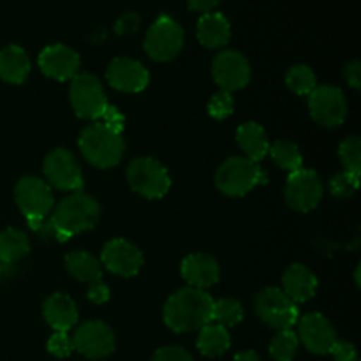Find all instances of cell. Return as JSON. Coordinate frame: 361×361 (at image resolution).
<instances>
[{"label":"cell","instance_id":"obj_8","mask_svg":"<svg viewBox=\"0 0 361 361\" xmlns=\"http://www.w3.org/2000/svg\"><path fill=\"white\" fill-rule=\"evenodd\" d=\"M183 28L169 16H159L145 39V51L155 62H169L183 48Z\"/></svg>","mask_w":361,"mask_h":361},{"label":"cell","instance_id":"obj_1","mask_svg":"<svg viewBox=\"0 0 361 361\" xmlns=\"http://www.w3.org/2000/svg\"><path fill=\"white\" fill-rule=\"evenodd\" d=\"M99 215H101V207L97 201L88 194L78 190V192L63 197L53 208L51 217L48 222H44L39 233H42L44 238L51 236L59 242H67L74 235H80V233L94 228L99 221Z\"/></svg>","mask_w":361,"mask_h":361},{"label":"cell","instance_id":"obj_2","mask_svg":"<svg viewBox=\"0 0 361 361\" xmlns=\"http://www.w3.org/2000/svg\"><path fill=\"white\" fill-rule=\"evenodd\" d=\"M214 321V298L203 289L183 288L164 305V323L175 334L201 330Z\"/></svg>","mask_w":361,"mask_h":361},{"label":"cell","instance_id":"obj_28","mask_svg":"<svg viewBox=\"0 0 361 361\" xmlns=\"http://www.w3.org/2000/svg\"><path fill=\"white\" fill-rule=\"evenodd\" d=\"M268 154L271 155L274 162H277L279 168L286 169V171H289V173L296 171V169L302 168V164H303L300 148L296 147L295 143H291V141H286V140L275 141L274 145H270V150H268Z\"/></svg>","mask_w":361,"mask_h":361},{"label":"cell","instance_id":"obj_36","mask_svg":"<svg viewBox=\"0 0 361 361\" xmlns=\"http://www.w3.org/2000/svg\"><path fill=\"white\" fill-rule=\"evenodd\" d=\"M152 361H194L192 356L178 345H166L155 351Z\"/></svg>","mask_w":361,"mask_h":361},{"label":"cell","instance_id":"obj_21","mask_svg":"<svg viewBox=\"0 0 361 361\" xmlns=\"http://www.w3.org/2000/svg\"><path fill=\"white\" fill-rule=\"evenodd\" d=\"M282 291L295 303H303L316 295L317 279L303 264H291L282 275Z\"/></svg>","mask_w":361,"mask_h":361},{"label":"cell","instance_id":"obj_38","mask_svg":"<svg viewBox=\"0 0 361 361\" xmlns=\"http://www.w3.org/2000/svg\"><path fill=\"white\" fill-rule=\"evenodd\" d=\"M88 300L97 305H102L109 300V288L102 282V279L99 281H94L88 284Z\"/></svg>","mask_w":361,"mask_h":361},{"label":"cell","instance_id":"obj_13","mask_svg":"<svg viewBox=\"0 0 361 361\" xmlns=\"http://www.w3.org/2000/svg\"><path fill=\"white\" fill-rule=\"evenodd\" d=\"M71 341L76 351L92 360L104 358L115 351V335L102 321H87L80 324Z\"/></svg>","mask_w":361,"mask_h":361},{"label":"cell","instance_id":"obj_7","mask_svg":"<svg viewBox=\"0 0 361 361\" xmlns=\"http://www.w3.org/2000/svg\"><path fill=\"white\" fill-rule=\"evenodd\" d=\"M71 106L83 120H97L108 108L104 88L101 81L90 73H80L73 78L69 88Z\"/></svg>","mask_w":361,"mask_h":361},{"label":"cell","instance_id":"obj_5","mask_svg":"<svg viewBox=\"0 0 361 361\" xmlns=\"http://www.w3.org/2000/svg\"><path fill=\"white\" fill-rule=\"evenodd\" d=\"M127 182L130 189L148 200H159L168 194L171 178L159 161L150 157H140L127 168Z\"/></svg>","mask_w":361,"mask_h":361},{"label":"cell","instance_id":"obj_19","mask_svg":"<svg viewBox=\"0 0 361 361\" xmlns=\"http://www.w3.org/2000/svg\"><path fill=\"white\" fill-rule=\"evenodd\" d=\"M180 271H182L183 281L189 284V288L203 289V291L210 286L217 284L219 279H221V268H219L217 261L203 252L187 256L182 261Z\"/></svg>","mask_w":361,"mask_h":361},{"label":"cell","instance_id":"obj_9","mask_svg":"<svg viewBox=\"0 0 361 361\" xmlns=\"http://www.w3.org/2000/svg\"><path fill=\"white\" fill-rule=\"evenodd\" d=\"M286 203L296 212H310L319 204L323 197V183L319 175L312 169L300 168L289 173L286 182Z\"/></svg>","mask_w":361,"mask_h":361},{"label":"cell","instance_id":"obj_31","mask_svg":"<svg viewBox=\"0 0 361 361\" xmlns=\"http://www.w3.org/2000/svg\"><path fill=\"white\" fill-rule=\"evenodd\" d=\"M214 321L224 328L240 324L243 321L242 303L233 298H221L214 302Z\"/></svg>","mask_w":361,"mask_h":361},{"label":"cell","instance_id":"obj_17","mask_svg":"<svg viewBox=\"0 0 361 361\" xmlns=\"http://www.w3.org/2000/svg\"><path fill=\"white\" fill-rule=\"evenodd\" d=\"M106 78L115 90L127 92V94H137V92L145 90L148 80H150L147 67L137 60L127 59V56L113 60L108 67Z\"/></svg>","mask_w":361,"mask_h":361},{"label":"cell","instance_id":"obj_40","mask_svg":"<svg viewBox=\"0 0 361 361\" xmlns=\"http://www.w3.org/2000/svg\"><path fill=\"white\" fill-rule=\"evenodd\" d=\"M101 118L104 120V122H102V123H104V126H108L109 129L116 130V133H122V129H123V116H122V113L118 111V109L113 108V106L108 104V108H106V111L102 113Z\"/></svg>","mask_w":361,"mask_h":361},{"label":"cell","instance_id":"obj_10","mask_svg":"<svg viewBox=\"0 0 361 361\" xmlns=\"http://www.w3.org/2000/svg\"><path fill=\"white\" fill-rule=\"evenodd\" d=\"M309 109L319 126L337 127L348 115V101L344 92L331 85H319L309 95Z\"/></svg>","mask_w":361,"mask_h":361},{"label":"cell","instance_id":"obj_12","mask_svg":"<svg viewBox=\"0 0 361 361\" xmlns=\"http://www.w3.org/2000/svg\"><path fill=\"white\" fill-rule=\"evenodd\" d=\"M14 200L25 219H44L53 210V194L37 176H23L16 183Z\"/></svg>","mask_w":361,"mask_h":361},{"label":"cell","instance_id":"obj_26","mask_svg":"<svg viewBox=\"0 0 361 361\" xmlns=\"http://www.w3.org/2000/svg\"><path fill=\"white\" fill-rule=\"evenodd\" d=\"M28 252L30 242L23 231L13 228L0 231V264L4 268L23 259Z\"/></svg>","mask_w":361,"mask_h":361},{"label":"cell","instance_id":"obj_34","mask_svg":"<svg viewBox=\"0 0 361 361\" xmlns=\"http://www.w3.org/2000/svg\"><path fill=\"white\" fill-rule=\"evenodd\" d=\"M235 109V101H233L231 94L229 92H217L214 97L210 99V104H208V113H210L212 118L215 120H224Z\"/></svg>","mask_w":361,"mask_h":361},{"label":"cell","instance_id":"obj_16","mask_svg":"<svg viewBox=\"0 0 361 361\" xmlns=\"http://www.w3.org/2000/svg\"><path fill=\"white\" fill-rule=\"evenodd\" d=\"M298 341L314 355H328L337 341L334 326L323 314H307L298 321Z\"/></svg>","mask_w":361,"mask_h":361},{"label":"cell","instance_id":"obj_14","mask_svg":"<svg viewBox=\"0 0 361 361\" xmlns=\"http://www.w3.org/2000/svg\"><path fill=\"white\" fill-rule=\"evenodd\" d=\"M215 83L224 92H235L249 85L250 81V63L245 56L235 49H228L215 56L212 63Z\"/></svg>","mask_w":361,"mask_h":361},{"label":"cell","instance_id":"obj_15","mask_svg":"<svg viewBox=\"0 0 361 361\" xmlns=\"http://www.w3.org/2000/svg\"><path fill=\"white\" fill-rule=\"evenodd\" d=\"M101 264L120 277H134L143 267V254L123 238H115L102 247Z\"/></svg>","mask_w":361,"mask_h":361},{"label":"cell","instance_id":"obj_25","mask_svg":"<svg viewBox=\"0 0 361 361\" xmlns=\"http://www.w3.org/2000/svg\"><path fill=\"white\" fill-rule=\"evenodd\" d=\"M229 345H231V337H229L228 328L221 324H207L200 330L197 349L207 358H219L228 351Z\"/></svg>","mask_w":361,"mask_h":361},{"label":"cell","instance_id":"obj_33","mask_svg":"<svg viewBox=\"0 0 361 361\" xmlns=\"http://www.w3.org/2000/svg\"><path fill=\"white\" fill-rule=\"evenodd\" d=\"M360 187V175L342 171L330 180V190L337 197H351Z\"/></svg>","mask_w":361,"mask_h":361},{"label":"cell","instance_id":"obj_24","mask_svg":"<svg viewBox=\"0 0 361 361\" xmlns=\"http://www.w3.org/2000/svg\"><path fill=\"white\" fill-rule=\"evenodd\" d=\"M236 141L245 157L254 162H259L261 159L267 157L268 150H270L267 130L256 122H247L240 126L236 130Z\"/></svg>","mask_w":361,"mask_h":361},{"label":"cell","instance_id":"obj_32","mask_svg":"<svg viewBox=\"0 0 361 361\" xmlns=\"http://www.w3.org/2000/svg\"><path fill=\"white\" fill-rule=\"evenodd\" d=\"M338 157L345 171L361 175V140L360 136H349L338 147Z\"/></svg>","mask_w":361,"mask_h":361},{"label":"cell","instance_id":"obj_20","mask_svg":"<svg viewBox=\"0 0 361 361\" xmlns=\"http://www.w3.org/2000/svg\"><path fill=\"white\" fill-rule=\"evenodd\" d=\"M42 316L53 330L67 334L78 323L76 303L73 302L71 296L63 295V293H55L46 298L44 305H42Z\"/></svg>","mask_w":361,"mask_h":361},{"label":"cell","instance_id":"obj_41","mask_svg":"<svg viewBox=\"0 0 361 361\" xmlns=\"http://www.w3.org/2000/svg\"><path fill=\"white\" fill-rule=\"evenodd\" d=\"M344 76L348 80L349 87H353L355 90H360L361 88V63L360 60H353L345 66Z\"/></svg>","mask_w":361,"mask_h":361},{"label":"cell","instance_id":"obj_4","mask_svg":"<svg viewBox=\"0 0 361 361\" xmlns=\"http://www.w3.org/2000/svg\"><path fill=\"white\" fill-rule=\"evenodd\" d=\"M259 183H267V175L261 171L257 162L247 157L228 159L215 175L217 189L231 197L245 196Z\"/></svg>","mask_w":361,"mask_h":361},{"label":"cell","instance_id":"obj_43","mask_svg":"<svg viewBox=\"0 0 361 361\" xmlns=\"http://www.w3.org/2000/svg\"><path fill=\"white\" fill-rule=\"evenodd\" d=\"M233 361H261V360L254 351H242L235 356V360Z\"/></svg>","mask_w":361,"mask_h":361},{"label":"cell","instance_id":"obj_35","mask_svg":"<svg viewBox=\"0 0 361 361\" xmlns=\"http://www.w3.org/2000/svg\"><path fill=\"white\" fill-rule=\"evenodd\" d=\"M74 351L73 341L66 331H55L48 341V353L53 355L55 358H69L71 353Z\"/></svg>","mask_w":361,"mask_h":361},{"label":"cell","instance_id":"obj_18","mask_svg":"<svg viewBox=\"0 0 361 361\" xmlns=\"http://www.w3.org/2000/svg\"><path fill=\"white\" fill-rule=\"evenodd\" d=\"M42 74L56 81L73 80L80 69V55L66 44L48 46L39 55Z\"/></svg>","mask_w":361,"mask_h":361},{"label":"cell","instance_id":"obj_27","mask_svg":"<svg viewBox=\"0 0 361 361\" xmlns=\"http://www.w3.org/2000/svg\"><path fill=\"white\" fill-rule=\"evenodd\" d=\"M66 268L76 281L94 282L102 279V264L97 257L85 250H76L66 256Z\"/></svg>","mask_w":361,"mask_h":361},{"label":"cell","instance_id":"obj_23","mask_svg":"<svg viewBox=\"0 0 361 361\" xmlns=\"http://www.w3.org/2000/svg\"><path fill=\"white\" fill-rule=\"evenodd\" d=\"M30 73V59L23 48L11 44L0 49V80L9 85H21Z\"/></svg>","mask_w":361,"mask_h":361},{"label":"cell","instance_id":"obj_6","mask_svg":"<svg viewBox=\"0 0 361 361\" xmlns=\"http://www.w3.org/2000/svg\"><path fill=\"white\" fill-rule=\"evenodd\" d=\"M254 307L264 324L275 330H291L298 323V307L279 288H267L254 300Z\"/></svg>","mask_w":361,"mask_h":361},{"label":"cell","instance_id":"obj_3","mask_svg":"<svg viewBox=\"0 0 361 361\" xmlns=\"http://www.w3.org/2000/svg\"><path fill=\"white\" fill-rule=\"evenodd\" d=\"M80 150L90 164L108 169L118 164L126 152L122 134L109 129L102 122L85 127L80 134Z\"/></svg>","mask_w":361,"mask_h":361},{"label":"cell","instance_id":"obj_37","mask_svg":"<svg viewBox=\"0 0 361 361\" xmlns=\"http://www.w3.org/2000/svg\"><path fill=\"white\" fill-rule=\"evenodd\" d=\"M328 355H334V358L337 361H355L356 360V348L351 344V342L335 341Z\"/></svg>","mask_w":361,"mask_h":361},{"label":"cell","instance_id":"obj_29","mask_svg":"<svg viewBox=\"0 0 361 361\" xmlns=\"http://www.w3.org/2000/svg\"><path fill=\"white\" fill-rule=\"evenodd\" d=\"M298 335L293 330H282L271 338L270 355L275 361H293L298 353Z\"/></svg>","mask_w":361,"mask_h":361},{"label":"cell","instance_id":"obj_11","mask_svg":"<svg viewBox=\"0 0 361 361\" xmlns=\"http://www.w3.org/2000/svg\"><path fill=\"white\" fill-rule=\"evenodd\" d=\"M46 180L59 190H81L83 187V173L80 162L66 148H56L49 152L42 166Z\"/></svg>","mask_w":361,"mask_h":361},{"label":"cell","instance_id":"obj_39","mask_svg":"<svg viewBox=\"0 0 361 361\" xmlns=\"http://www.w3.org/2000/svg\"><path fill=\"white\" fill-rule=\"evenodd\" d=\"M140 27V16L136 13H126L122 18H118L115 25V30L116 34L120 35H127V34H133L134 30H137Z\"/></svg>","mask_w":361,"mask_h":361},{"label":"cell","instance_id":"obj_45","mask_svg":"<svg viewBox=\"0 0 361 361\" xmlns=\"http://www.w3.org/2000/svg\"><path fill=\"white\" fill-rule=\"evenodd\" d=\"M355 361H358V360H355Z\"/></svg>","mask_w":361,"mask_h":361},{"label":"cell","instance_id":"obj_42","mask_svg":"<svg viewBox=\"0 0 361 361\" xmlns=\"http://www.w3.org/2000/svg\"><path fill=\"white\" fill-rule=\"evenodd\" d=\"M221 0H187L189 7L192 11H200V13H208L214 9Z\"/></svg>","mask_w":361,"mask_h":361},{"label":"cell","instance_id":"obj_22","mask_svg":"<svg viewBox=\"0 0 361 361\" xmlns=\"http://www.w3.org/2000/svg\"><path fill=\"white\" fill-rule=\"evenodd\" d=\"M229 37H231V28L224 14L204 13L197 21V39L204 48H222L228 44Z\"/></svg>","mask_w":361,"mask_h":361},{"label":"cell","instance_id":"obj_30","mask_svg":"<svg viewBox=\"0 0 361 361\" xmlns=\"http://www.w3.org/2000/svg\"><path fill=\"white\" fill-rule=\"evenodd\" d=\"M286 83L289 90L295 92L296 95H310V92L317 87L316 74L309 66H293L286 74Z\"/></svg>","mask_w":361,"mask_h":361},{"label":"cell","instance_id":"obj_44","mask_svg":"<svg viewBox=\"0 0 361 361\" xmlns=\"http://www.w3.org/2000/svg\"><path fill=\"white\" fill-rule=\"evenodd\" d=\"M2 275H4V267L0 264V281H2Z\"/></svg>","mask_w":361,"mask_h":361}]
</instances>
